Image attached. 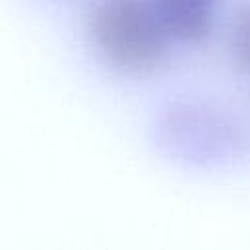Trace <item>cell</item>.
Returning <instances> with one entry per match:
<instances>
[{
    "label": "cell",
    "mask_w": 250,
    "mask_h": 250,
    "mask_svg": "<svg viewBox=\"0 0 250 250\" xmlns=\"http://www.w3.org/2000/svg\"><path fill=\"white\" fill-rule=\"evenodd\" d=\"M86 27L96 53L121 74L146 76L168 61L172 39L150 0H96Z\"/></svg>",
    "instance_id": "1"
},
{
    "label": "cell",
    "mask_w": 250,
    "mask_h": 250,
    "mask_svg": "<svg viewBox=\"0 0 250 250\" xmlns=\"http://www.w3.org/2000/svg\"><path fill=\"white\" fill-rule=\"evenodd\" d=\"M223 0H150V6L172 43L199 45L217 25Z\"/></svg>",
    "instance_id": "2"
},
{
    "label": "cell",
    "mask_w": 250,
    "mask_h": 250,
    "mask_svg": "<svg viewBox=\"0 0 250 250\" xmlns=\"http://www.w3.org/2000/svg\"><path fill=\"white\" fill-rule=\"evenodd\" d=\"M229 59L236 72L250 76V2L242 4L230 23Z\"/></svg>",
    "instance_id": "3"
}]
</instances>
